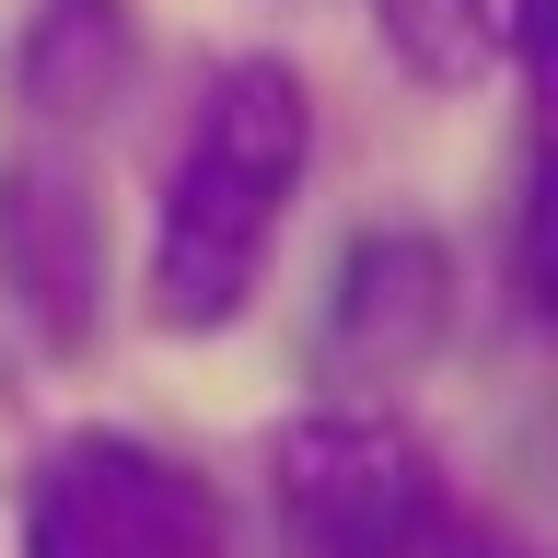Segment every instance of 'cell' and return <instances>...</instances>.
Listing matches in <instances>:
<instances>
[{
	"label": "cell",
	"mask_w": 558,
	"mask_h": 558,
	"mask_svg": "<svg viewBox=\"0 0 558 558\" xmlns=\"http://www.w3.org/2000/svg\"><path fill=\"white\" fill-rule=\"evenodd\" d=\"M303 151H314V117H303V82L279 59H233L209 82L198 140H186L174 198H163V244H151V303H163V326H233L244 314L279 209L303 186Z\"/></svg>",
	"instance_id": "6da1fadb"
},
{
	"label": "cell",
	"mask_w": 558,
	"mask_h": 558,
	"mask_svg": "<svg viewBox=\"0 0 558 558\" xmlns=\"http://www.w3.org/2000/svg\"><path fill=\"white\" fill-rule=\"evenodd\" d=\"M24 558H221V500L174 453L82 430L24 500Z\"/></svg>",
	"instance_id": "7a4b0ae2"
},
{
	"label": "cell",
	"mask_w": 558,
	"mask_h": 558,
	"mask_svg": "<svg viewBox=\"0 0 558 558\" xmlns=\"http://www.w3.org/2000/svg\"><path fill=\"white\" fill-rule=\"evenodd\" d=\"M442 523L430 453L384 418H303L279 442V547L291 558H418Z\"/></svg>",
	"instance_id": "3957f363"
},
{
	"label": "cell",
	"mask_w": 558,
	"mask_h": 558,
	"mask_svg": "<svg viewBox=\"0 0 558 558\" xmlns=\"http://www.w3.org/2000/svg\"><path fill=\"white\" fill-rule=\"evenodd\" d=\"M0 279H12V314L47 349L94 338V314H105V221H94L82 163H59V151L0 163Z\"/></svg>",
	"instance_id": "277c9868"
},
{
	"label": "cell",
	"mask_w": 558,
	"mask_h": 558,
	"mask_svg": "<svg viewBox=\"0 0 558 558\" xmlns=\"http://www.w3.org/2000/svg\"><path fill=\"white\" fill-rule=\"evenodd\" d=\"M442 326H453V256L442 244L408 233V221L349 233V256L326 268V314H314L326 373H408Z\"/></svg>",
	"instance_id": "5b68a950"
},
{
	"label": "cell",
	"mask_w": 558,
	"mask_h": 558,
	"mask_svg": "<svg viewBox=\"0 0 558 558\" xmlns=\"http://www.w3.org/2000/svg\"><path fill=\"white\" fill-rule=\"evenodd\" d=\"M129 0H47L24 35V94L47 105V117H105V105L129 94Z\"/></svg>",
	"instance_id": "8992f818"
},
{
	"label": "cell",
	"mask_w": 558,
	"mask_h": 558,
	"mask_svg": "<svg viewBox=\"0 0 558 558\" xmlns=\"http://www.w3.org/2000/svg\"><path fill=\"white\" fill-rule=\"evenodd\" d=\"M373 24L418 82H477L488 47H500V12L488 0H373Z\"/></svg>",
	"instance_id": "52a82bcc"
},
{
	"label": "cell",
	"mask_w": 558,
	"mask_h": 558,
	"mask_svg": "<svg viewBox=\"0 0 558 558\" xmlns=\"http://www.w3.org/2000/svg\"><path fill=\"white\" fill-rule=\"evenodd\" d=\"M547 209H558V186H547V151H535V174H523V303H535V314L558 303V256H547Z\"/></svg>",
	"instance_id": "ba28073f"
},
{
	"label": "cell",
	"mask_w": 558,
	"mask_h": 558,
	"mask_svg": "<svg viewBox=\"0 0 558 558\" xmlns=\"http://www.w3.org/2000/svg\"><path fill=\"white\" fill-rule=\"evenodd\" d=\"M512 47H523V70L547 82V0H512Z\"/></svg>",
	"instance_id": "9c48e42d"
},
{
	"label": "cell",
	"mask_w": 558,
	"mask_h": 558,
	"mask_svg": "<svg viewBox=\"0 0 558 558\" xmlns=\"http://www.w3.org/2000/svg\"><path fill=\"white\" fill-rule=\"evenodd\" d=\"M442 558H512V547H442Z\"/></svg>",
	"instance_id": "30bf717a"
}]
</instances>
